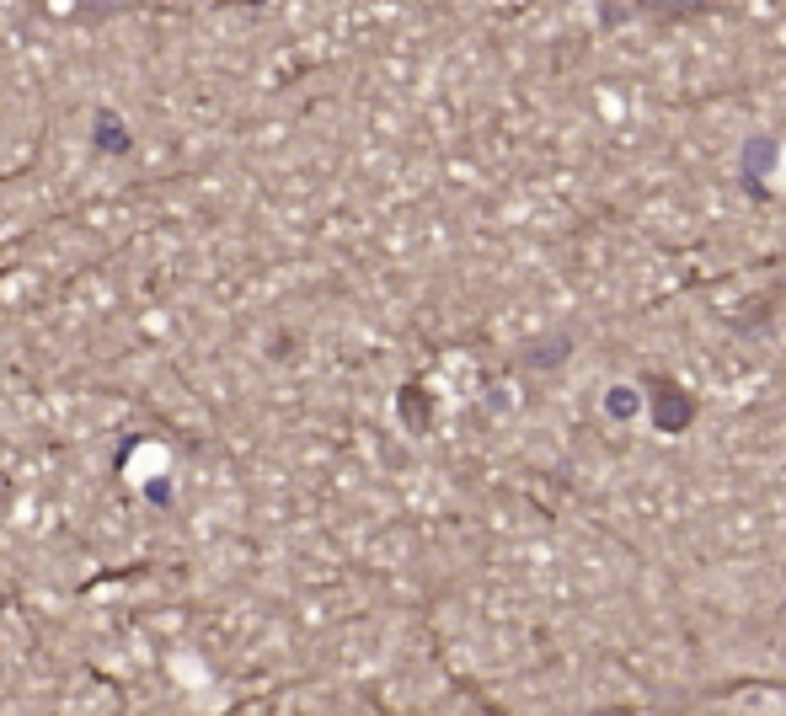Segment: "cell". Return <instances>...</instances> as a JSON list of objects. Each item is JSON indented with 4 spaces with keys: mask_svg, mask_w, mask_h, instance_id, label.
<instances>
[{
    "mask_svg": "<svg viewBox=\"0 0 786 716\" xmlns=\"http://www.w3.org/2000/svg\"><path fill=\"white\" fill-rule=\"evenodd\" d=\"M637 406H642V396H637L631 385H610V396H605V412H610L616 423H626V417H637Z\"/></svg>",
    "mask_w": 786,
    "mask_h": 716,
    "instance_id": "5",
    "label": "cell"
},
{
    "mask_svg": "<svg viewBox=\"0 0 786 716\" xmlns=\"http://www.w3.org/2000/svg\"><path fill=\"white\" fill-rule=\"evenodd\" d=\"M717 0H637V11L648 16H706Z\"/></svg>",
    "mask_w": 786,
    "mask_h": 716,
    "instance_id": "3",
    "label": "cell"
},
{
    "mask_svg": "<svg viewBox=\"0 0 786 716\" xmlns=\"http://www.w3.org/2000/svg\"><path fill=\"white\" fill-rule=\"evenodd\" d=\"M690 423H696V401L685 396L680 385L659 380V391H653V428L659 434H685Z\"/></svg>",
    "mask_w": 786,
    "mask_h": 716,
    "instance_id": "2",
    "label": "cell"
},
{
    "mask_svg": "<svg viewBox=\"0 0 786 716\" xmlns=\"http://www.w3.org/2000/svg\"><path fill=\"white\" fill-rule=\"evenodd\" d=\"M739 166H744V188L765 199V177H776V166H782V139H776V134H754V139H744Z\"/></svg>",
    "mask_w": 786,
    "mask_h": 716,
    "instance_id": "1",
    "label": "cell"
},
{
    "mask_svg": "<svg viewBox=\"0 0 786 716\" xmlns=\"http://www.w3.org/2000/svg\"><path fill=\"white\" fill-rule=\"evenodd\" d=\"M573 358V337L562 332V337H546V343H536V354H530V363H540V369H551V363H568Z\"/></svg>",
    "mask_w": 786,
    "mask_h": 716,
    "instance_id": "4",
    "label": "cell"
}]
</instances>
